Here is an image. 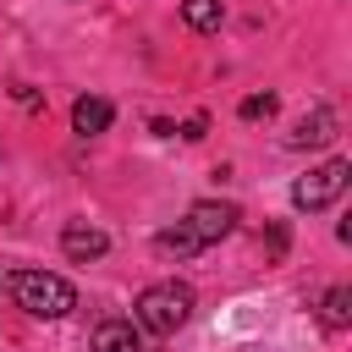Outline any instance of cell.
Returning <instances> with one entry per match:
<instances>
[{
    "instance_id": "obj_9",
    "label": "cell",
    "mask_w": 352,
    "mask_h": 352,
    "mask_svg": "<svg viewBox=\"0 0 352 352\" xmlns=\"http://www.w3.org/2000/svg\"><path fill=\"white\" fill-rule=\"evenodd\" d=\"M198 248H204V242L187 231V220H176V226H165V231L154 236V253H160V258H192Z\"/></svg>"
},
{
    "instance_id": "obj_5",
    "label": "cell",
    "mask_w": 352,
    "mask_h": 352,
    "mask_svg": "<svg viewBox=\"0 0 352 352\" xmlns=\"http://www.w3.org/2000/svg\"><path fill=\"white\" fill-rule=\"evenodd\" d=\"M60 253H66L72 264H94V258L110 253V236H104L99 226H88V220H66V226H60Z\"/></svg>"
},
{
    "instance_id": "obj_3",
    "label": "cell",
    "mask_w": 352,
    "mask_h": 352,
    "mask_svg": "<svg viewBox=\"0 0 352 352\" xmlns=\"http://www.w3.org/2000/svg\"><path fill=\"white\" fill-rule=\"evenodd\" d=\"M346 182H352V160H324L319 170H308V176L292 182V209L319 214V209H330L346 192Z\"/></svg>"
},
{
    "instance_id": "obj_10",
    "label": "cell",
    "mask_w": 352,
    "mask_h": 352,
    "mask_svg": "<svg viewBox=\"0 0 352 352\" xmlns=\"http://www.w3.org/2000/svg\"><path fill=\"white\" fill-rule=\"evenodd\" d=\"M319 324H324V330H346V324H352V286H330V292H324Z\"/></svg>"
},
{
    "instance_id": "obj_8",
    "label": "cell",
    "mask_w": 352,
    "mask_h": 352,
    "mask_svg": "<svg viewBox=\"0 0 352 352\" xmlns=\"http://www.w3.org/2000/svg\"><path fill=\"white\" fill-rule=\"evenodd\" d=\"M94 352H143V336L132 319H104L94 330Z\"/></svg>"
},
{
    "instance_id": "obj_14",
    "label": "cell",
    "mask_w": 352,
    "mask_h": 352,
    "mask_svg": "<svg viewBox=\"0 0 352 352\" xmlns=\"http://www.w3.org/2000/svg\"><path fill=\"white\" fill-rule=\"evenodd\" d=\"M204 132H209V121H204V116H192V121H187V126H182V138H187V143H198V138H204Z\"/></svg>"
},
{
    "instance_id": "obj_13",
    "label": "cell",
    "mask_w": 352,
    "mask_h": 352,
    "mask_svg": "<svg viewBox=\"0 0 352 352\" xmlns=\"http://www.w3.org/2000/svg\"><path fill=\"white\" fill-rule=\"evenodd\" d=\"M286 242H292V231L275 220V226H270V236H264V253H270V258H280V253H286Z\"/></svg>"
},
{
    "instance_id": "obj_11",
    "label": "cell",
    "mask_w": 352,
    "mask_h": 352,
    "mask_svg": "<svg viewBox=\"0 0 352 352\" xmlns=\"http://www.w3.org/2000/svg\"><path fill=\"white\" fill-rule=\"evenodd\" d=\"M182 16H187L192 33H214L220 16H226V6H220V0H182Z\"/></svg>"
},
{
    "instance_id": "obj_4",
    "label": "cell",
    "mask_w": 352,
    "mask_h": 352,
    "mask_svg": "<svg viewBox=\"0 0 352 352\" xmlns=\"http://www.w3.org/2000/svg\"><path fill=\"white\" fill-rule=\"evenodd\" d=\"M236 220H242V214H236V204H214V198H204V204H192V209H187V231H192L204 248H209V242H220V236H231V231H236Z\"/></svg>"
},
{
    "instance_id": "obj_7",
    "label": "cell",
    "mask_w": 352,
    "mask_h": 352,
    "mask_svg": "<svg viewBox=\"0 0 352 352\" xmlns=\"http://www.w3.org/2000/svg\"><path fill=\"white\" fill-rule=\"evenodd\" d=\"M110 121H116V110H110V99H99V94H82V99L72 104V126H77L82 138H99Z\"/></svg>"
},
{
    "instance_id": "obj_2",
    "label": "cell",
    "mask_w": 352,
    "mask_h": 352,
    "mask_svg": "<svg viewBox=\"0 0 352 352\" xmlns=\"http://www.w3.org/2000/svg\"><path fill=\"white\" fill-rule=\"evenodd\" d=\"M11 297L33 319H66L77 308V286L66 275H55V270H16L11 275Z\"/></svg>"
},
{
    "instance_id": "obj_12",
    "label": "cell",
    "mask_w": 352,
    "mask_h": 352,
    "mask_svg": "<svg viewBox=\"0 0 352 352\" xmlns=\"http://www.w3.org/2000/svg\"><path fill=\"white\" fill-rule=\"evenodd\" d=\"M275 104H280L275 94H248V99L236 104V116H242V121H270V116H275Z\"/></svg>"
},
{
    "instance_id": "obj_6",
    "label": "cell",
    "mask_w": 352,
    "mask_h": 352,
    "mask_svg": "<svg viewBox=\"0 0 352 352\" xmlns=\"http://www.w3.org/2000/svg\"><path fill=\"white\" fill-rule=\"evenodd\" d=\"M330 138H336V110H330V104H314V110L286 132V143H292V148H324Z\"/></svg>"
},
{
    "instance_id": "obj_1",
    "label": "cell",
    "mask_w": 352,
    "mask_h": 352,
    "mask_svg": "<svg viewBox=\"0 0 352 352\" xmlns=\"http://www.w3.org/2000/svg\"><path fill=\"white\" fill-rule=\"evenodd\" d=\"M187 319H192V286L187 280H154L132 302V324L148 336H176Z\"/></svg>"
}]
</instances>
